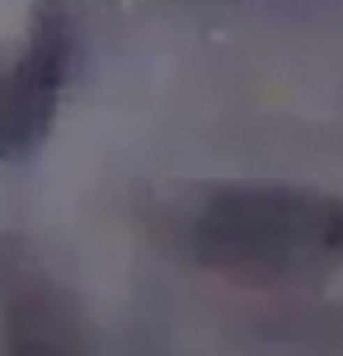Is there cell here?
<instances>
[{
  "mask_svg": "<svg viewBox=\"0 0 343 356\" xmlns=\"http://www.w3.org/2000/svg\"><path fill=\"white\" fill-rule=\"evenodd\" d=\"M343 202L301 193H273V188H235L212 197L198 225V249L235 272H259V267H287L301 253H329L334 220Z\"/></svg>",
  "mask_w": 343,
  "mask_h": 356,
  "instance_id": "1",
  "label": "cell"
},
{
  "mask_svg": "<svg viewBox=\"0 0 343 356\" xmlns=\"http://www.w3.org/2000/svg\"><path fill=\"white\" fill-rule=\"evenodd\" d=\"M0 356H90L71 296L38 263L0 249Z\"/></svg>",
  "mask_w": 343,
  "mask_h": 356,
  "instance_id": "3",
  "label": "cell"
},
{
  "mask_svg": "<svg viewBox=\"0 0 343 356\" xmlns=\"http://www.w3.org/2000/svg\"><path fill=\"white\" fill-rule=\"evenodd\" d=\"M66 71H71L66 19L56 10H43L29 42L10 61H0V155H24L47 136Z\"/></svg>",
  "mask_w": 343,
  "mask_h": 356,
  "instance_id": "2",
  "label": "cell"
}]
</instances>
